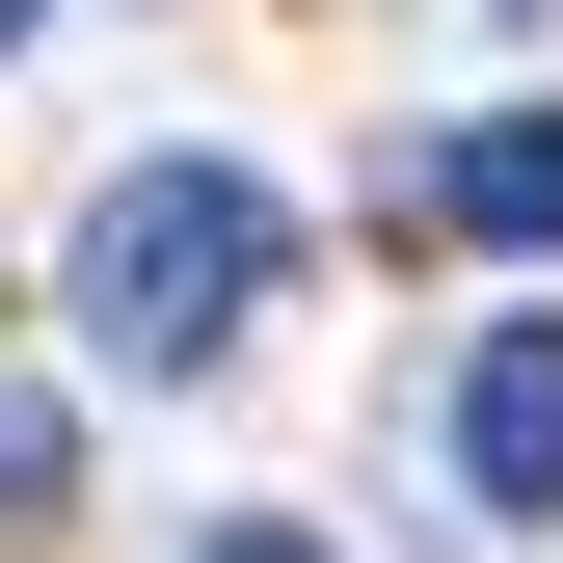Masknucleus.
I'll return each mask as SVG.
<instances>
[{
  "mask_svg": "<svg viewBox=\"0 0 563 563\" xmlns=\"http://www.w3.org/2000/svg\"><path fill=\"white\" fill-rule=\"evenodd\" d=\"M268 242H296V216H268L242 162H134L81 216V349H108V376H216L242 296H268Z\"/></svg>",
  "mask_w": 563,
  "mask_h": 563,
  "instance_id": "1",
  "label": "nucleus"
},
{
  "mask_svg": "<svg viewBox=\"0 0 563 563\" xmlns=\"http://www.w3.org/2000/svg\"><path fill=\"white\" fill-rule=\"evenodd\" d=\"M0 27H27V0H0Z\"/></svg>",
  "mask_w": 563,
  "mask_h": 563,
  "instance_id": "5",
  "label": "nucleus"
},
{
  "mask_svg": "<svg viewBox=\"0 0 563 563\" xmlns=\"http://www.w3.org/2000/svg\"><path fill=\"white\" fill-rule=\"evenodd\" d=\"M216 563H296V537H216Z\"/></svg>",
  "mask_w": 563,
  "mask_h": 563,
  "instance_id": "4",
  "label": "nucleus"
},
{
  "mask_svg": "<svg viewBox=\"0 0 563 563\" xmlns=\"http://www.w3.org/2000/svg\"><path fill=\"white\" fill-rule=\"evenodd\" d=\"M430 216L456 242H563V108H483L456 162H430Z\"/></svg>",
  "mask_w": 563,
  "mask_h": 563,
  "instance_id": "3",
  "label": "nucleus"
},
{
  "mask_svg": "<svg viewBox=\"0 0 563 563\" xmlns=\"http://www.w3.org/2000/svg\"><path fill=\"white\" fill-rule=\"evenodd\" d=\"M456 483H483V537H563V322L456 349Z\"/></svg>",
  "mask_w": 563,
  "mask_h": 563,
  "instance_id": "2",
  "label": "nucleus"
}]
</instances>
